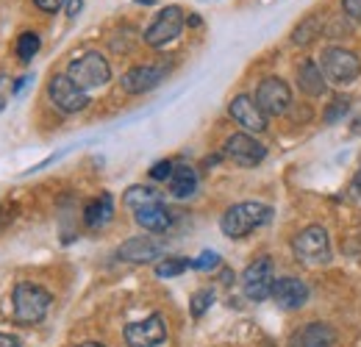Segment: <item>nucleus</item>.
<instances>
[{
  "mask_svg": "<svg viewBox=\"0 0 361 347\" xmlns=\"http://www.w3.org/2000/svg\"><path fill=\"white\" fill-rule=\"evenodd\" d=\"M161 197H159V192H153L150 186H131V189H126V195H123V203H126V209H142V206H147V203H159Z\"/></svg>",
  "mask_w": 361,
  "mask_h": 347,
  "instance_id": "21",
  "label": "nucleus"
},
{
  "mask_svg": "<svg viewBox=\"0 0 361 347\" xmlns=\"http://www.w3.org/2000/svg\"><path fill=\"white\" fill-rule=\"evenodd\" d=\"M170 195L173 197H192L195 192H197V173H195V167H189V164H178L173 175H170Z\"/></svg>",
  "mask_w": 361,
  "mask_h": 347,
  "instance_id": "19",
  "label": "nucleus"
},
{
  "mask_svg": "<svg viewBox=\"0 0 361 347\" xmlns=\"http://www.w3.org/2000/svg\"><path fill=\"white\" fill-rule=\"evenodd\" d=\"M319 70L325 75V81H331L334 87H348L359 78L361 73V61L359 56L348 47H325L322 56H319Z\"/></svg>",
  "mask_w": 361,
  "mask_h": 347,
  "instance_id": "2",
  "label": "nucleus"
},
{
  "mask_svg": "<svg viewBox=\"0 0 361 347\" xmlns=\"http://www.w3.org/2000/svg\"><path fill=\"white\" fill-rule=\"evenodd\" d=\"M0 347H20V339L11 334H0Z\"/></svg>",
  "mask_w": 361,
  "mask_h": 347,
  "instance_id": "32",
  "label": "nucleus"
},
{
  "mask_svg": "<svg viewBox=\"0 0 361 347\" xmlns=\"http://www.w3.org/2000/svg\"><path fill=\"white\" fill-rule=\"evenodd\" d=\"M228 111H231V117L236 120V126H242L247 133H262V130H267V114L259 109L256 97H250V95H236V97L231 100Z\"/></svg>",
  "mask_w": 361,
  "mask_h": 347,
  "instance_id": "13",
  "label": "nucleus"
},
{
  "mask_svg": "<svg viewBox=\"0 0 361 347\" xmlns=\"http://www.w3.org/2000/svg\"><path fill=\"white\" fill-rule=\"evenodd\" d=\"M126 345L128 347H161L167 342V322L161 314H150L142 322L126 325Z\"/></svg>",
  "mask_w": 361,
  "mask_h": 347,
  "instance_id": "11",
  "label": "nucleus"
},
{
  "mask_svg": "<svg viewBox=\"0 0 361 347\" xmlns=\"http://www.w3.org/2000/svg\"><path fill=\"white\" fill-rule=\"evenodd\" d=\"M336 345V331L325 322H309L292 336L289 347H334Z\"/></svg>",
  "mask_w": 361,
  "mask_h": 347,
  "instance_id": "16",
  "label": "nucleus"
},
{
  "mask_svg": "<svg viewBox=\"0 0 361 347\" xmlns=\"http://www.w3.org/2000/svg\"><path fill=\"white\" fill-rule=\"evenodd\" d=\"M111 214H114V197L109 192H103L100 197H94V200L87 203L84 222H87V228H103L111 219Z\"/></svg>",
  "mask_w": 361,
  "mask_h": 347,
  "instance_id": "20",
  "label": "nucleus"
},
{
  "mask_svg": "<svg viewBox=\"0 0 361 347\" xmlns=\"http://www.w3.org/2000/svg\"><path fill=\"white\" fill-rule=\"evenodd\" d=\"M272 219V209L267 203H259V200H245V203H236L231 206L223 219H220V228L228 239H245L247 233H253L256 228L267 225Z\"/></svg>",
  "mask_w": 361,
  "mask_h": 347,
  "instance_id": "1",
  "label": "nucleus"
},
{
  "mask_svg": "<svg viewBox=\"0 0 361 347\" xmlns=\"http://www.w3.org/2000/svg\"><path fill=\"white\" fill-rule=\"evenodd\" d=\"M342 8L350 20H359L361 23V0H342Z\"/></svg>",
  "mask_w": 361,
  "mask_h": 347,
  "instance_id": "29",
  "label": "nucleus"
},
{
  "mask_svg": "<svg viewBox=\"0 0 361 347\" xmlns=\"http://www.w3.org/2000/svg\"><path fill=\"white\" fill-rule=\"evenodd\" d=\"M173 170H176V164H173L170 159L156 162V164H153V170H150V178H153V181H170Z\"/></svg>",
  "mask_w": 361,
  "mask_h": 347,
  "instance_id": "28",
  "label": "nucleus"
},
{
  "mask_svg": "<svg viewBox=\"0 0 361 347\" xmlns=\"http://www.w3.org/2000/svg\"><path fill=\"white\" fill-rule=\"evenodd\" d=\"M39 47H42L39 34L25 31V34H20V39H17V59H20V61H31V59L39 53Z\"/></svg>",
  "mask_w": 361,
  "mask_h": 347,
  "instance_id": "22",
  "label": "nucleus"
},
{
  "mask_svg": "<svg viewBox=\"0 0 361 347\" xmlns=\"http://www.w3.org/2000/svg\"><path fill=\"white\" fill-rule=\"evenodd\" d=\"M189 267H192V259L173 256V259H164L161 264H156V275H159V278H176L180 272H186Z\"/></svg>",
  "mask_w": 361,
  "mask_h": 347,
  "instance_id": "23",
  "label": "nucleus"
},
{
  "mask_svg": "<svg viewBox=\"0 0 361 347\" xmlns=\"http://www.w3.org/2000/svg\"><path fill=\"white\" fill-rule=\"evenodd\" d=\"M272 286H275V272H272V259L267 256L256 259L242 272V289L253 303L272 298Z\"/></svg>",
  "mask_w": 361,
  "mask_h": 347,
  "instance_id": "8",
  "label": "nucleus"
},
{
  "mask_svg": "<svg viewBox=\"0 0 361 347\" xmlns=\"http://www.w3.org/2000/svg\"><path fill=\"white\" fill-rule=\"evenodd\" d=\"M134 217H136V222H139L145 231H150V233H164V231L170 228V212L164 209V203H161V200H159V203H147V206L136 209Z\"/></svg>",
  "mask_w": 361,
  "mask_h": 347,
  "instance_id": "18",
  "label": "nucleus"
},
{
  "mask_svg": "<svg viewBox=\"0 0 361 347\" xmlns=\"http://www.w3.org/2000/svg\"><path fill=\"white\" fill-rule=\"evenodd\" d=\"M350 133H356V136L361 133V117L356 120V123H353V128H350Z\"/></svg>",
  "mask_w": 361,
  "mask_h": 347,
  "instance_id": "33",
  "label": "nucleus"
},
{
  "mask_svg": "<svg viewBox=\"0 0 361 347\" xmlns=\"http://www.w3.org/2000/svg\"><path fill=\"white\" fill-rule=\"evenodd\" d=\"M317 34H319V20H317V17H309L306 23H300V25L295 28L292 42H295V44H309Z\"/></svg>",
  "mask_w": 361,
  "mask_h": 347,
  "instance_id": "24",
  "label": "nucleus"
},
{
  "mask_svg": "<svg viewBox=\"0 0 361 347\" xmlns=\"http://www.w3.org/2000/svg\"><path fill=\"white\" fill-rule=\"evenodd\" d=\"M223 153H226V159H231L239 167H256V164H262L267 159V147L253 133H247V130L228 136Z\"/></svg>",
  "mask_w": 361,
  "mask_h": 347,
  "instance_id": "9",
  "label": "nucleus"
},
{
  "mask_svg": "<svg viewBox=\"0 0 361 347\" xmlns=\"http://www.w3.org/2000/svg\"><path fill=\"white\" fill-rule=\"evenodd\" d=\"M34 3H37V8L45 11V14H56V11L64 6V0H34Z\"/></svg>",
  "mask_w": 361,
  "mask_h": 347,
  "instance_id": "30",
  "label": "nucleus"
},
{
  "mask_svg": "<svg viewBox=\"0 0 361 347\" xmlns=\"http://www.w3.org/2000/svg\"><path fill=\"white\" fill-rule=\"evenodd\" d=\"M256 103L267 117H281L292 109V89L281 78H264L256 89Z\"/></svg>",
  "mask_w": 361,
  "mask_h": 347,
  "instance_id": "10",
  "label": "nucleus"
},
{
  "mask_svg": "<svg viewBox=\"0 0 361 347\" xmlns=\"http://www.w3.org/2000/svg\"><path fill=\"white\" fill-rule=\"evenodd\" d=\"M353 189L361 195V170H359V175H356V181H353Z\"/></svg>",
  "mask_w": 361,
  "mask_h": 347,
  "instance_id": "34",
  "label": "nucleus"
},
{
  "mask_svg": "<svg viewBox=\"0 0 361 347\" xmlns=\"http://www.w3.org/2000/svg\"><path fill=\"white\" fill-rule=\"evenodd\" d=\"M272 300L281 305V308H286V311H295V308L306 305V300H309V286L300 278H275Z\"/></svg>",
  "mask_w": 361,
  "mask_h": 347,
  "instance_id": "15",
  "label": "nucleus"
},
{
  "mask_svg": "<svg viewBox=\"0 0 361 347\" xmlns=\"http://www.w3.org/2000/svg\"><path fill=\"white\" fill-rule=\"evenodd\" d=\"M84 8V0H67V17H78Z\"/></svg>",
  "mask_w": 361,
  "mask_h": 347,
  "instance_id": "31",
  "label": "nucleus"
},
{
  "mask_svg": "<svg viewBox=\"0 0 361 347\" xmlns=\"http://www.w3.org/2000/svg\"><path fill=\"white\" fill-rule=\"evenodd\" d=\"M292 250L298 261L309 264V267H322L331 261V239L328 231L322 225H309L303 228L295 239H292Z\"/></svg>",
  "mask_w": 361,
  "mask_h": 347,
  "instance_id": "4",
  "label": "nucleus"
},
{
  "mask_svg": "<svg viewBox=\"0 0 361 347\" xmlns=\"http://www.w3.org/2000/svg\"><path fill=\"white\" fill-rule=\"evenodd\" d=\"M167 73H170V67H164V64H139L120 78V87L128 95H145V92L159 87L167 78Z\"/></svg>",
  "mask_w": 361,
  "mask_h": 347,
  "instance_id": "12",
  "label": "nucleus"
},
{
  "mask_svg": "<svg viewBox=\"0 0 361 347\" xmlns=\"http://www.w3.org/2000/svg\"><path fill=\"white\" fill-rule=\"evenodd\" d=\"M348 111H350V100H348V97H336V100L325 109V114H322V117H325V123L331 126V123H339Z\"/></svg>",
  "mask_w": 361,
  "mask_h": 347,
  "instance_id": "26",
  "label": "nucleus"
},
{
  "mask_svg": "<svg viewBox=\"0 0 361 347\" xmlns=\"http://www.w3.org/2000/svg\"><path fill=\"white\" fill-rule=\"evenodd\" d=\"M183 23H186V17H183V8H180V6H167V8H161V11L156 14V20L147 25L145 42L150 44V47H164V44L176 42L180 37V31H183Z\"/></svg>",
  "mask_w": 361,
  "mask_h": 347,
  "instance_id": "7",
  "label": "nucleus"
},
{
  "mask_svg": "<svg viewBox=\"0 0 361 347\" xmlns=\"http://www.w3.org/2000/svg\"><path fill=\"white\" fill-rule=\"evenodd\" d=\"M78 347H106V345H100V342H84V345H78Z\"/></svg>",
  "mask_w": 361,
  "mask_h": 347,
  "instance_id": "35",
  "label": "nucleus"
},
{
  "mask_svg": "<svg viewBox=\"0 0 361 347\" xmlns=\"http://www.w3.org/2000/svg\"><path fill=\"white\" fill-rule=\"evenodd\" d=\"M53 303V295L37 284H17L14 286V319L20 325H37L42 322L47 308Z\"/></svg>",
  "mask_w": 361,
  "mask_h": 347,
  "instance_id": "3",
  "label": "nucleus"
},
{
  "mask_svg": "<svg viewBox=\"0 0 361 347\" xmlns=\"http://www.w3.org/2000/svg\"><path fill=\"white\" fill-rule=\"evenodd\" d=\"M67 75L84 89V92H90V89L106 87V84H109L111 67H109V61L103 59V53L90 50V53H84V56H78V59L70 61Z\"/></svg>",
  "mask_w": 361,
  "mask_h": 347,
  "instance_id": "5",
  "label": "nucleus"
},
{
  "mask_svg": "<svg viewBox=\"0 0 361 347\" xmlns=\"http://www.w3.org/2000/svg\"><path fill=\"white\" fill-rule=\"evenodd\" d=\"M217 264H220V256L214 250H206L197 259H192V269H214Z\"/></svg>",
  "mask_w": 361,
  "mask_h": 347,
  "instance_id": "27",
  "label": "nucleus"
},
{
  "mask_svg": "<svg viewBox=\"0 0 361 347\" xmlns=\"http://www.w3.org/2000/svg\"><path fill=\"white\" fill-rule=\"evenodd\" d=\"M47 97L64 114H78V111H84L90 106V95L78 87L70 75H53L50 84H47Z\"/></svg>",
  "mask_w": 361,
  "mask_h": 347,
  "instance_id": "6",
  "label": "nucleus"
},
{
  "mask_svg": "<svg viewBox=\"0 0 361 347\" xmlns=\"http://www.w3.org/2000/svg\"><path fill=\"white\" fill-rule=\"evenodd\" d=\"M212 303H214V292H212V289H200V292L192 295L189 311H192V317H203V314L212 308Z\"/></svg>",
  "mask_w": 361,
  "mask_h": 347,
  "instance_id": "25",
  "label": "nucleus"
},
{
  "mask_svg": "<svg viewBox=\"0 0 361 347\" xmlns=\"http://www.w3.org/2000/svg\"><path fill=\"white\" fill-rule=\"evenodd\" d=\"M164 253V245L150 239V236H134V239H126L117 250V259L128 261V264H150V261L161 259Z\"/></svg>",
  "mask_w": 361,
  "mask_h": 347,
  "instance_id": "14",
  "label": "nucleus"
},
{
  "mask_svg": "<svg viewBox=\"0 0 361 347\" xmlns=\"http://www.w3.org/2000/svg\"><path fill=\"white\" fill-rule=\"evenodd\" d=\"M298 87H300L303 95H309V97L325 95V75H322V70H319L317 61L303 59V61L298 64Z\"/></svg>",
  "mask_w": 361,
  "mask_h": 347,
  "instance_id": "17",
  "label": "nucleus"
}]
</instances>
